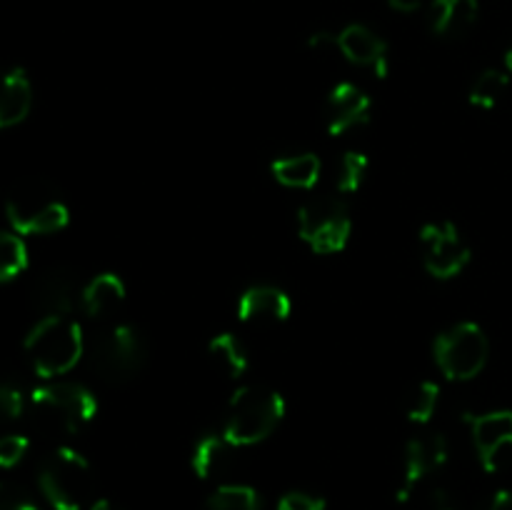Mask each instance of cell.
<instances>
[{
	"mask_svg": "<svg viewBox=\"0 0 512 510\" xmlns=\"http://www.w3.org/2000/svg\"><path fill=\"white\" fill-rule=\"evenodd\" d=\"M85 335L70 315H43L25 335L23 350L30 368L43 380L70 373L85 355Z\"/></svg>",
	"mask_w": 512,
	"mask_h": 510,
	"instance_id": "6da1fadb",
	"label": "cell"
},
{
	"mask_svg": "<svg viewBox=\"0 0 512 510\" xmlns=\"http://www.w3.org/2000/svg\"><path fill=\"white\" fill-rule=\"evenodd\" d=\"M288 413L283 393L268 385H240L228 400L223 420V435L235 448H250L263 443L283 423Z\"/></svg>",
	"mask_w": 512,
	"mask_h": 510,
	"instance_id": "7a4b0ae2",
	"label": "cell"
},
{
	"mask_svg": "<svg viewBox=\"0 0 512 510\" xmlns=\"http://www.w3.org/2000/svg\"><path fill=\"white\" fill-rule=\"evenodd\" d=\"M28 408L40 428L58 435H78L98 413V400L85 385L48 380L30 393Z\"/></svg>",
	"mask_w": 512,
	"mask_h": 510,
	"instance_id": "3957f363",
	"label": "cell"
},
{
	"mask_svg": "<svg viewBox=\"0 0 512 510\" xmlns=\"http://www.w3.org/2000/svg\"><path fill=\"white\" fill-rule=\"evenodd\" d=\"M5 215L18 235H53L70 223L63 195L40 178L20 180L5 200Z\"/></svg>",
	"mask_w": 512,
	"mask_h": 510,
	"instance_id": "277c9868",
	"label": "cell"
},
{
	"mask_svg": "<svg viewBox=\"0 0 512 510\" xmlns=\"http://www.w3.org/2000/svg\"><path fill=\"white\" fill-rule=\"evenodd\" d=\"M93 468L70 445H60L40 463L38 488L53 510H83L93 495Z\"/></svg>",
	"mask_w": 512,
	"mask_h": 510,
	"instance_id": "5b68a950",
	"label": "cell"
},
{
	"mask_svg": "<svg viewBox=\"0 0 512 510\" xmlns=\"http://www.w3.org/2000/svg\"><path fill=\"white\" fill-rule=\"evenodd\" d=\"M433 358L445 378L465 383V380L478 378L488 365L490 340L478 323L463 320V323L450 325L435 338Z\"/></svg>",
	"mask_w": 512,
	"mask_h": 510,
	"instance_id": "8992f818",
	"label": "cell"
},
{
	"mask_svg": "<svg viewBox=\"0 0 512 510\" xmlns=\"http://www.w3.org/2000/svg\"><path fill=\"white\" fill-rule=\"evenodd\" d=\"M85 355L90 358V368L100 378L110 380V383H123L140 373L145 358H148V348H145V340L138 328L118 323L95 335L93 343L85 348Z\"/></svg>",
	"mask_w": 512,
	"mask_h": 510,
	"instance_id": "52a82bcc",
	"label": "cell"
},
{
	"mask_svg": "<svg viewBox=\"0 0 512 510\" xmlns=\"http://www.w3.org/2000/svg\"><path fill=\"white\" fill-rule=\"evenodd\" d=\"M350 233H353V218L348 205L340 198L318 195L305 200L298 208V235L313 253H340L348 245Z\"/></svg>",
	"mask_w": 512,
	"mask_h": 510,
	"instance_id": "ba28073f",
	"label": "cell"
},
{
	"mask_svg": "<svg viewBox=\"0 0 512 510\" xmlns=\"http://www.w3.org/2000/svg\"><path fill=\"white\" fill-rule=\"evenodd\" d=\"M420 248L425 270L438 280L458 278L470 263V245L465 243L458 225L450 220L425 223L420 230Z\"/></svg>",
	"mask_w": 512,
	"mask_h": 510,
	"instance_id": "9c48e42d",
	"label": "cell"
},
{
	"mask_svg": "<svg viewBox=\"0 0 512 510\" xmlns=\"http://www.w3.org/2000/svg\"><path fill=\"white\" fill-rule=\"evenodd\" d=\"M448 455V438L443 433L413 435L405 443L403 473H400V485L395 490L398 503H408L415 490H418V485L448 463Z\"/></svg>",
	"mask_w": 512,
	"mask_h": 510,
	"instance_id": "30bf717a",
	"label": "cell"
},
{
	"mask_svg": "<svg viewBox=\"0 0 512 510\" xmlns=\"http://www.w3.org/2000/svg\"><path fill=\"white\" fill-rule=\"evenodd\" d=\"M470 435L488 473H498L512 460V410L470 415Z\"/></svg>",
	"mask_w": 512,
	"mask_h": 510,
	"instance_id": "8fae6325",
	"label": "cell"
},
{
	"mask_svg": "<svg viewBox=\"0 0 512 510\" xmlns=\"http://www.w3.org/2000/svg\"><path fill=\"white\" fill-rule=\"evenodd\" d=\"M373 113V100L355 83H338L325 100V128L333 138L363 128Z\"/></svg>",
	"mask_w": 512,
	"mask_h": 510,
	"instance_id": "7c38bea8",
	"label": "cell"
},
{
	"mask_svg": "<svg viewBox=\"0 0 512 510\" xmlns=\"http://www.w3.org/2000/svg\"><path fill=\"white\" fill-rule=\"evenodd\" d=\"M293 313V300L278 285H250L238 300V320L250 328H273Z\"/></svg>",
	"mask_w": 512,
	"mask_h": 510,
	"instance_id": "4fadbf2b",
	"label": "cell"
},
{
	"mask_svg": "<svg viewBox=\"0 0 512 510\" xmlns=\"http://www.w3.org/2000/svg\"><path fill=\"white\" fill-rule=\"evenodd\" d=\"M338 53L358 68L373 70L378 78L388 75V45L363 23L345 25L338 33Z\"/></svg>",
	"mask_w": 512,
	"mask_h": 510,
	"instance_id": "5bb4252c",
	"label": "cell"
},
{
	"mask_svg": "<svg viewBox=\"0 0 512 510\" xmlns=\"http://www.w3.org/2000/svg\"><path fill=\"white\" fill-rule=\"evenodd\" d=\"M30 303L43 315H70L80 303V293L75 288L73 273L65 268H50L35 278L30 290Z\"/></svg>",
	"mask_w": 512,
	"mask_h": 510,
	"instance_id": "9a60e30c",
	"label": "cell"
},
{
	"mask_svg": "<svg viewBox=\"0 0 512 510\" xmlns=\"http://www.w3.org/2000/svg\"><path fill=\"white\" fill-rule=\"evenodd\" d=\"M33 108V85L23 68L0 70V130L23 123Z\"/></svg>",
	"mask_w": 512,
	"mask_h": 510,
	"instance_id": "2e32d148",
	"label": "cell"
},
{
	"mask_svg": "<svg viewBox=\"0 0 512 510\" xmlns=\"http://www.w3.org/2000/svg\"><path fill=\"white\" fill-rule=\"evenodd\" d=\"M128 298L123 278L115 273H100L90 278L80 290V308L88 318L105 320L118 313Z\"/></svg>",
	"mask_w": 512,
	"mask_h": 510,
	"instance_id": "e0dca14e",
	"label": "cell"
},
{
	"mask_svg": "<svg viewBox=\"0 0 512 510\" xmlns=\"http://www.w3.org/2000/svg\"><path fill=\"white\" fill-rule=\"evenodd\" d=\"M478 0H433L430 28L440 38H463L478 23Z\"/></svg>",
	"mask_w": 512,
	"mask_h": 510,
	"instance_id": "ac0fdd59",
	"label": "cell"
},
{
	"mask_svg": "<svg viewBox=\"0 0 512 510\" xmlns=\"http://www.w3.org/2000/svg\"><path fill=\"white\" fill-rule=\"evenodd\" d=\"M235 445L220 433H205L203 438L195 443L193 455H190V468L200 480H213L228 470L230 460H233Z\"/></svg>",
	"mask_w": 512,
	"mask_h": 510,
	"instance_id": "d6986e66",
	"label": "cell"
},
{
	"mask_svg": "<svg viewBox=\"0 0 512 510\" xmlns=\"http://www.w3.org/2000/svg\"><path fill=\"white\" fill-rule=\"evenodd\" d=\"M270 173L285 188L313 190L320 183V175H323V163L315 153H295L273 160Z\"/></svg>",
	"mask_w": 512,
	"mask_h": 510,
	"instance_id": "ffe728a7",
	"label": "cell"
},
{
	"mask_svg": "<svg viewBox=\"0 0 512 510\" xmlns=\"http://www.w3.org/2000/svg\"><path fill=\"white\" fill-rule=\"evenodd\" d=\"M208 358L213 368L230 380L243 378L250 368L248 353H245L243 343L233 333L213 335L208 343Z\"/></svg>",
	"mask_w": 512,
	"mask_h": 510,
	"instance_id": "44dd1931",
	"label": "cell"
},
{
	"mask_svg": "<svg viewBox=\"0 0 512 510\" xmlns=\"http://www.w3.org/2000/svg\"><path fill=\"white\" fill-rule=\"evenodd\" d=\"M203 510H263V505L253 485L223 483L208 495Z\"/></svg>",
	"mask_w": 512,
	"mask_h": 510,
	"instance_id": "7402d4cb",
	"label": "cell"
},
{
	"mask_svg": "<svg viewBox=\"0 0 512 510\" xmlns=\"http://www.w3.org/2000/svg\"><path fill=\"white\" fill-rule=\"evenodd\" d=\"M510 88V73L505 70H483L470 88V105L480 110H493Z\"/></svg>",
	"mask_w": 512,
	"mask_h": 510,
	"instance_id": "603a6c76",
	"label": "cell"
},
{
	"mask_svg": "<svg viewBox=\"0 0 512 510\" xmlns=\"http://www.w3.org/2000/svg\"><path fill=\"white\" fill-rule=\"evenodd\" d=\"M440 405V385L435 380H420L408 395L405 415L413 425H428Z\"/></svg>",
	"mask_w": 512,
	"mask_h": 510,
	"instance_id": "cb8c5ba5",
	"label": "cell"
},
{
	"mask_svg": "<svg viewBox=\"0 0 512 510\" xmlns=\"http://www.w3.org/2000/svg\"><path fill=\"white\" fill-rule=\"evenodd\" d=\"M28 268V248L23 235L0 230V283H10Z\"/></svg>",
	"mask_w": 512,
	"mask_h": 510,
	"instance_id": "d4e9b609",
	"label": "cell"
},
{
	"mask_svg": "<svg viewBox=\"0 0 512 510\" xmlns=\"http://www.w3.org/2000/svg\"><path fill=\"white\" fill-rule=\"evenodd\" d=\"M368 170H370V160L368 155L360 153V150H348V153L340 158L338 165V190L343 195L350 193H358L363 188L365 178H368Z\"/></svg>",
	"mask_w": 512,
	"mask_h": 510,
	"instance_id": "484cf974",
	"label": "cell"
},
{
	"mask_svg": "<svg viewBox=\"0 0 512 510\" xmlns=\"http://www.w3.org/2000/svg\"><path fill=\"white\" fill-rule=\"evenodd\" d=\"M30 440L20 433L0 435V468L10 470L28 455Z\"/></svg>",
	"mask_w": 512,
	"mask_h": 510,
	"instance_id": "4316f807",
	"label": "cell"
},
{
	"mask_svg": "<svg viewBox=\"0 0 512 510\" xmlns=\"http://www.w3.org/2000/svg\"><path fill=\"white\" fill-rule=\"evenodd\" d=\"M328 503H325L323 495L308 493V490H288V493L280 495L278 510H325Z\"/></svg>",
	"mask_w": 512,
	"mask_h": 510,
	"instance_id": "83f0119b",
	"label": "cell"
},
{
	"mask_svg": "<svg viewBox=\"0 0 512 510\" xmlns=\"http://www.w3.org/2000/svg\"><path fill=\"white\" fill-rule=\"evenodd\" d=\"M0 510H38L28 493L10 483H0Z\"/></svg>",
	"mask_w": 512,
	"mask_h": 510,
	"instance_id": "f1b7e54d",
	"label": "cell"
},
{
	"mask_svg": "<svg viewBox=\"0 0 512 510\" xmlns=\"http://www.w3.org/2000/svg\"><path fill=\"white\" fill-rule=\"evenodd\" d=\"M425 510H458L453 495L445 488H433L425 498Z\"/></svg>",
	"mask_w": 512,
	"mask_h": 510,
	"instance_id": "f546056e",
	"label": "cell"
},
{
	"mask_svg": "<svg viewBox=\"0 0 512 510\" xmlns=\"http://www.w3.org/2000/svg\"><path fill=\"white\" fill-rule=\"evenodd\" d=\"M488 510H512V493L510 490H498L490 500Z\"/></svg>",
	"mask_w": 512,
	"mask_h": 510,
	"instance_id": "4dcf8cb0",
	"label": "cell"
},
{
	"mask_svg": "<svg viewBox=\"0 0 512 510\" xmlns=\"http://www.w3.org/2000/svg\"><path fill=\"white\" fill-rule=\"evenodd\" d=\"M388 5L393 10H398V13H415V10H420V5H423V0H388Z\"/></svg>",
	"mask_w": 512,
	"mask_h": 510,
	"instance_id": "1f68e13d",
	"label": "cell"
},
{
	"mask_svg": "<svg viewBox=\"0 0 512 510\" xmlns=\"http://www.w3.org/2000/svg\"><path fill=\"white\" fill-rule=\"evenodd\" d=\"M88 510H118V508H115L108 498H100V500H95V503H90Z\"/></svg>",
	"mask_w": 512,
	"mask_h": 510,
	"instance_id": "d6a6232c",
	"label": "cell"
},
{
	"mask_svg": "<svg viewBox=\"0 0 512 510\" xmlns=\"http://www.w3.org/2000/svg\"><path fill=\"white\" fill-rule=\"evenodd\" d=\"M505 65H508V73L512 75V45L508 48V53H505Z\"/></svg>",
	"mask_w": 512,
	"mask_h": 510,
	"instance_id": "836d02e7",
	"label": "cell"
}]
</instances>
